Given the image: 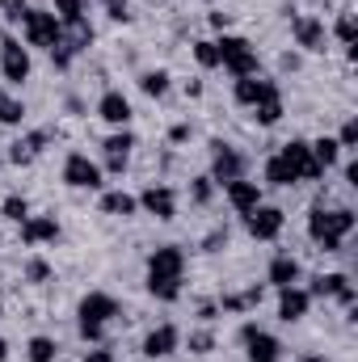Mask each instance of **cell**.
<instances>
[{"instance_id":"6da1fadb","label":"cell","mask_w":358,"mask_h":362,"mask_svg":"<svg viewBox=\"0 0 358 362\" xmlns=\"http://www.w3.org/2000/svg\"><path fill=\"white\" fill-rule=\"evenodd\" d=\"M181 270H185V253H181L178 245H161L148 257V291L161 303H173L181 295Z\"/></svg>"},{"instance_id":"7a4b0ae2","label":"cell","mask_w":358,"mask_h":362,"mask_svg":"<svg viewBox=\"0 0 358 362\" xmlns=\"http://www.w3.org/2000/svg\"><path fill=\"white\" fill-rule=\"evenodd\" d=\"M354 211L350 206H333V211H325V206H312L308 211V236L316 240V245H325V253H337L342 249V240L354 232Z\"/></svg>"},{"instance_id":"3957f363","label":"cell","mask_w":358,"mask_h":362,"mask_svg":"<svg viewBox=\"0 0 358 362\" xmlns=\"http://www.w3.org/2000/svg\"><path fill=\"white\" fill-rule=\"evenodd\" d=\"M110 316H118V299L114 295H105V291H89L85 299H81V308H76V329H81V337L97 346L101 337H105V320Z\"/></svg>"},{"instance_id":"277c9868","label":"cell","mask_w":358,"mask_h":362,"mask_svg":"<svg viewBox=\"0 0 358 362\" xmlns=\"http://www.w3.org/2000/svg\"><path fill=\"white\" fill-rule=\"evenodd\" d=\"M215 47H219V68H228L236 81H241V76H262V59H258V51H253L249 38H241V34H224Z\"/></svg>"},{"instance_id":"5b68a950","label":"cell","mask_w":358,"mask_h":362,"mask_svg":"<svg viewBox=\"0 0 358 362\" xmlns=\"http://www.w3.org/2000/svg\"><path fill=\"white\" fill-rule=\"evenodd\" d=\"M21 34H25V47H38V51H55L64 42V25L51 8H34L21 17Z\"/></svg>"},{"instance_id":"8992f818","label":"cell","mask_w":358,"mask_h":362,"mask_svg":"<svg viewBox=\"0 0 358 362\" xmlns=\"http://www.w3.org/2000/svg\"><path fill=\"white\" fill-rule=\"evenodd\" d=\"M245 169H249V160H245L232 144L211 139V181H215V185H228V181L245 177Z\"/></svg>"},{"instance_id":"52a82bcc","label":"cell","mask_w":358,"mask_h":362,"mask_svg":"<svg viewBox=\"0 0 358 362\" xmlns=\"http://www.w3.org/2000/svg\"><path fill=\"white\" fill-rule=\"evenodd\" d=\"M0 72L8 85H25L30 81V51L17 42V38H0Z\"/></svg>"},{"instance_id":"ba28073f","label":"cell","mask_w":358,"mask_h":362,"mask_svg":"<svg viewBox=\"0 0 358 362\" xmlns=\"http://www.w3.org/2000/svg\"><path fill=\"white\" fill-rule=\"evenodd\" d=\"M291 34H295V47H304V51H312V55H321L325 42H329L325 21L312 17V13H295V17H291Z\"/></svg>"},{"instance_id":"9c48e42d","label":"cell","mask_w":358,"mask_h":362,"mask_svg":"<svg viewBox=\"0 0 358 362\" xmlns=\"http://www.w3.org/2000/svg\"><path fill=\"white\" fill-rule=\"evenodd\" d=\"M287 165H291V173L299 181H316L325 177V169L312 160V148H308V139H291V144H282V152H278Z\"/></svg>"},{"instance_id":"30bf717a","label":"cell","mask_w":358,"mask_h":362,"mask_svg":"<svg viewBox=\"0 0 358 362\" xmlns=\"http://www.w3.org/2000/svg\"><path fill=\"white\" fill-rule=\"evenodd\" d=\"M241 341L249 346V362H278L282 358V341L274 333H262L258 325H245L241 329Z\"/></svg>"},{"instance_id":"8fae6325","label":"cell","mask_w":358,"mask_h":362,"mask_svg":"<svg viewBox=\"0 0 358 362\" xmlns=\"http://www.w3.org/2000/svg\"><path fill=\"white\" fill-rule=\"evenodd\" d=\"M64 181H68L72 189H97V185H101V169L93 165L85 152H72V156L64 160Z\"/></svg>"},{"instance_id":"7c38bea8","label":"cell","mask_w":358,"mask_h":362,"mask_svg":"<svg viewBox=\"0 0 358 362\" xmlns=\"http://www.w3.org/2000/svg\"><path fill=\"white\" fill-rule=\"evenodd\" d=\"M245 228H249L253 240H274V236L282 232V211L262 202V206H253V211L245 215Z\"/></svg>"},{"instance_id":"4fadbf2b","label":"cell","mask_w":358,"mask_h":362,"mask_svg":"<svg viewBox=\"0 0 358 362\" xmlns=\"http://www.w3.org/2000/svg\"><path fill=\"white\" fill-rule=\"evenodd\" d=\"M139 206L148 211V215H156V219H178V194L169 189V185H148L144 194H139Z\"/></svg>"},{"instance_id":"5bb4252c","label":"cell","mask_w":358,"mask_h":362,"mask_svg":"<svg viewBox=\"0 0 358 362\" xmlns=\"http://www.w3.org/2000/svg\"><path fill=\"white\" fill-rule=\"evenodd\" d=\"M131 148H135V135H131L127 127H118L114 135H105V144H101V152H105V169H110V173H122Z\"/></svg>"},{"instance_id":"9a60e30c","label":"cell","mask_w":358,"mask_h":362,"mask_svg":"<svg viewBox=\"0 0 358 362\" xmlns=\"http://www.w3.org/2000/svg\"><path fill=\"white\" fill-rule=\"evenodd\" d=\"M308 295H312V299H316V295H321V299H337V303H346V308L354 303V286H350L346 274H321Z\"/></svg>"},{"instance_id":"2e32d148","label":"cell","mask_w":358,"mask_h":362,"mask_svg":"<svg viewBox=\"0 0 358 362\" xmlns=\"http://www.w3.org/2000/svg\"><path fill=\"white\" fill-rule=\"evenodd\" d=\"M308 308H312V295H308L304 286H282V291H278V320L295 325V320L308 316Z\"/></svg>"},{"instance_id":"e0dca14e","label":"cell","mask_w":358,"mask_h":362,"mask_svg":"<svg viewBox=\"0 0 358 362\" xmlns=\"http://www.w3.org/2000/svg\"><path fill=\"white\" fill-rule=\"evenodd\" d=\"M270 97H282V93H278V85L266 81V76H241V81H236V101L249 105V110L262 105V101H270Z\"/></svg>"},{"instance_id":"ac0fdd59","label":"cell","mask_w":358,"mask_h":362,"mask_svg":"<svg viewBox=\"0 0 358 362\" xmlns=\"http://www.w3.org/2000/svg\"><path fill=\"white\" fill-rule=\"evenodd\" d=\"M224 194H228V202H232V211H241V215H249L253 206H262V185L249 177H236L224 185Z\"/></svg>"},{"instance_id":"d6986e66","label":"cell","mask_w":358,"mask_h":362,"mask_svg":"<svg viewBox=\"0 0 358 362\" xmlns=\"http://www.w3.org/2000/svg\"><path fill=\"white\" fill-rule=\"evenodd\" d=\"M97 118H105L110 127H127V122H131V101L118 89H105L97 97Z\"/></svg>"},{"instance_id":"ffe728a7","label":"cell","mask_w":358,"mask_h":362,"mask_svg":"<svg viewBox=\"0 0 358 362\" xmlns=\"http://www.w3.org/2000/svg\"><path fill=\"white\" fill-rule=\"evenodd\" d=\"M178 346H181L178 325H161V329H152V333L144 337V358H169Z\"/></svg>"},{"instance_id":"44dd1931","label":"cell","mask_w":358,"mask_h":362,"mask_svg":"<svg viewBox=\"0 0 358 362\" xmlns=\"http://www.w3.org/2000/svg\"><path fill=\"white\" fill-rule=\"evenodd\" d=\"M21 240H25V245L59 240V223H55V215H30V219L21 223Z\"/></svg>"},{"instance_id":"7402d4cb","label":"cell","mask_w":358,"mask_h":362,"mask_svg":"<svg viewBox=\"0 0 358 362\" xmlns=\"http://www.w3.org/2000/svg\"><path fill=\"white\" fill-rule=\"evenodd\" d=\"M139 211V198L127 194V189H105L101 194V215H114V219H131Z\"/></svg>"},{"instance_id":"603a6c76","label":"cell","mask_w":358,"mask_h":362,"mask_svg":"<svg viewBox=\"0 0 358 362\" xmlns=\"http://www.w3.org/2000/svg\"><path fill=\"white\" fill-rule=\"evenodd\" d=\"M266 278L278 286V291H282V286H295V282H299V262H295L291 253H278V257L270 262Z\"/></svg>"},{"instance_id":"cb8c5ba5","label":"cell","mask_w":358,"mask_h":362,"mask_svg":"<svg viewBox=\"0 0 358 362\" xmlns=\"http://www.w3.org/2000/svg\"><path fill=\"white\" fill-rule=\"evenodd\" d=\"M51 13L59 17V25H76V21H85L89 0H55V8H51Z\"/></svg>"},{"instance_id":"d4e9b609","label":"cell","mask_w":358,"mask_h":362,"mask_svg":"<svg viewBox=\"0 0 358 362\" xmlns=\"http://www.w3.org/2000/svg\"><path fill=\"white\" fill-rule=\"evenodd\" d=\"M258 303H262V286H249L245 295H224V299H219L224 312H249V308H258Z\"/></svg>"},{"instance_id":"484cf974","label":"cell","mask_w":358,"mask_h":362,"mask_svg":"<svg viewBox=\"0 0 358 362\" xmlns=\"http://www.w3.org/2000/svg\"><path fill=\"white\" fill-rule=\"evenodd\" d=\"M266 181L270 185H278V189H282V185H295V173H291V165H287V160H282V156H278V152H274V156H270L266 160Z\"/></svg>"},{"instance_id":"4316f807","label":"cell","mask_w":358,"mask_h":362,"mask_svg":"<svg viewBox=\"0 0 358 362\" xmlns=\"http://www.w3.org/2000/svg\"><path fill=\"white\" fill-rule=\"evenodd\" d=\"M308 148H312V160H316L321 169H333V165H337V156H342L337 139H316V144H308Z\"/></svg>"},{"instance_id":"83f0119b","label":"cell","mask_w":358,"mask_h":362,"mask_svg":"<svg viewBox=\"0 0 358 362\" xmlns=\"http://www.w3.org/2000/svg\"><path fill=\"white\" fill-rule=\"evenodd\" d=\"M55 354H59V346L51 337H30L25 341V358L30 362H55Z\"/></svg>"},{"instance_id":"f1b7e54d","label":"cell","mask_w":358,"mask_h":362,"mask_svg":"<svg viewBox=\"0 0 358 362\" xmlns=\"http://www.w3.org/2000/svg\"><path fill=\"white\" fill-rule=\"evenodd\" d=\"M253 118H258V127H278L282 122V97H270L262 105H253Z\"/></svg>"},{"instance_id":"f546056e","label":"cell","mask_w":358,"mask_h":362,"mask_svg":"<svg viewBox=\"0 0 358 362\" xmlns=\"http://www.w3.org/2000/svg\"><path fill=\"white\" fill-rule=\"evenodd\" d=\"M0 215L13 219V223H25V219H30V202H25L21 194H8V198L0 202Z\"/></svg>"},{"instance_id":"4dcf8cb0","label":"cell","mask_w":358,"mask_h":362,"mask_svg":"<svg viewBox=\"0 0 358 362\" xmlns=\"http://www.w3.org/2000/svg\"><path fill=\"white\" fill-rule=\"evenodd\" d=\"M139 89L148 93V97H165V93H169V72H165V68L144 72V76H139Z\"/></svg>"},{"instance_id":"1f68e13d","label":"cell","mask_w":358,"mask_h":362,"mask_svg":"<svg viewBox=\"0 0 358 362\" xmlns=\"http://www.w3.org/2000/svg\"><path fill=\"white\" fill-rule=\"evenodd\" d=\"M0 122L4 127H21L25 122V105L17 97H0Z\"/></svg>"},{"instance_id":"d6a6232c","label":"cell","mask_w":358,"mask_h":362,"mask_svg":"<svg viewBox=\"0 0 358 362\" xmlns=\"http://www.w3.org/2000/svg\"><path fill=\"white\" fill-rule=\"evenodd\" d=\"M194 59H198L202 68H219V47H215L211 38H198V42H194Z\"/></svg>"},{"instance_id":"836d02e7","label":"cell","mask_w":358,"mask_h":362,"mask_svg":"<svg viewBox=\"0 0 358 362\" xmlns=\"http://www.w3.org/2000/svg\"><path fill=\"white\" fill-rule=\"evenodd\" d=\"M333 34H337V42L354 47V38H358V21H354V13H342V17H337V25H333Z\"/></svg>"},{"instance_id":"e575fe53","label":"cell","mask_w":358,"mask_h":362,"mask_svg":"<svg viewBox=\"0 0 358 362\" xmlns=\"http://www.w3.org/2000/svg\"><path fill=\"white\" fill-rule=\"evenodd\" d=\"M190 198H194L198 206H207V202L215 198V181H211V177H194V181H190Z\"/></svg>"},{"instance_id":"d590c367","label":"cell","mask_w":358,"mask_h":362,"mask_svg":"<svg viewBox=\"0 0 358 362\" xmlns=\"http://www.w3.org/2000/svg\"><path fill=\"white\" fill-rule=\"evenodd\" d=\"M211 350H215V333H211V329L190 333V354H211Z\"/></svg>"},{"instance_id":"8d00e7d4","label":"cell","mask_w":358,"mask_h":362,"mask_svg":"<svg viewBox=\"0 0 358 362\" xmlns=\"http://www.w3.org/2000/svg\"><path fill=\"white\" fill-rule=\"evenodd\" d=\"M0 13H4V21H17L21 25V17L30 13V0H0Z\"/></svg>"},{"instance_id":"74e56055","label":"cell","mask_w":358,"mask_h":362,"mask_svg":"<svg viewBox=\"0 0 358 362\" xmlns=\"http://www.w3.org/2000/svg\"><path fill=\"white\" fill-rule=\"evenodd\" d=\"M25 278H30V282H47V278H51V266H47L42 257H30V266H25Z\"/></svg>"},{"instance_id":"f35d334b","label":"cell","mask_w":358,"mask_h":362,"mask_svg":"<svg viewBox=\"0 0 358 362\" xmlns=\"http://www.w3.org/2000/svg\"><path fill=\"white\" fill-rule=\"evenodd\" d=\"M21 144H25V148H30V152H34V156H38V152H42V148H47V144H51V131H30V135H25V139H21Z\"/></svg>"},{"instance_id":"ab89813d","label":"cell","mask_w":358,"mask_h":362,"mask_svg":"<svg viewBox=\"0 0 358 362\" xmlns=\"http://www.w3.org/2000/svg\"><path fill=\"white\" fill-rule=\"evenodd\" d=\"M354 144H358V122H354V118H350V122L342 127V135H337V148H346V152H350Z\"/></svg>"},{"instance_id":"60d3db41","label":"cell","mask_w":358,"mask_h":362,"mask_svg":"<svg viewBox=\"0 0 358 362\" xmlns=\"http://www.w3.org/2000/svg\"><path fill=\"white\" fill-rule=\"evenodd\" d=\"M8 160H13V165H30V160H34V152H30V148H25L21 139H17V144L8 148Z\"/></svg>"},{"instance_id":"b9f144b4","label":"cell","mask_w":358,"mask_h":362,"mask_svg":"<svg viewBox=\"0 0 358 362\" xmlns=\"http://www.w3.org/2000/svg\"><path fill=\"white\" fill-rule=\"evenodd\" d=\"M219 245H228V228H215V232H211V236L202 240V253H215Z\"/></svg>"},{"instance_id":"7bdbcfd3","label":"cell","mask_w":358,"mask_h":362,"mask_svg":"<svg viewBox=\"0 0 358 362\" xmlns=\"http://www.w3.org/2000/svg\"><path fill=\"white\" fill-rule=\"evenodd\" d=\"M105 13H110L114 21H131V8H127V0H105Z\"/></svg>"},{"instance_id":"ee69618b","label":"cell","mask_w":358,"mask_h":362,"mask_svg":"<svg viewBox=\"0 0 358 362\" xmlns=\"http://www.w3.org/2000/svg\"><path fill=\"white\" fill-rule=\"evenodd\" d=\"M190 135H194V131H190V122H178V127L169 131V139H173V144H185Z\"/></svg>"},{"instance_id":"f6af8a7d","label":"cell","mask_w":358,"mask_h":362,"mask_svg":"<svg viewBox=\"0 0 358 362\" xmlns=\"http://www.w3.org/2000/svg\"><path fill=\"white\" fill-rule=\"evenodd\" d=\"M85 362H114V354H110V350H89Z\"/></svg>"},{"instance_id":"bcb514c9","label":"cell","mask_w":358,"mask_h":362,"mask_svg":"<svg viewBox=\"0 0 358 362\" xmlns=\"http://www.w3.org/2000/svg\"><path fill=\"white\" fill-rule=\"evenodd\" d=\"M207 21H211V30H228V13H211Z\"/></svg>"},{"instance_id":"7dc6e473","label":"cell","mask_w":358,"mask_h":362,"mask_svg":"<svg viewBox=\"0 0 358 362\" xmlns=\"http://www.w3.org/2000/svg\"><path fill=\"white\" fill-rule=\"evenodd\" d=\"M185 97H202V81H185Z\"/></svg>"},{"instance_id":"c3c4849f","label":"cell","mask_w":358,"mask_h":362,"mask_svg":"<svg viewBox=\"0 0 358 362\" xmlns=\"http://www.w3.org/2000/svg\"><path fill=\"white\" fill-rule=\"evenodd\" d=\"M198 320H215V303H202L198 308Z\"/></svg>"},{"instance_id":"681fc988","label":"cell","mask_w":358,"mask_h":362,"mask_svg":"<svg viewBox=\"0 0 358 362\" xmlns=\"http://www.w3.org/2000/svg\"><path fill=\"white\" fill-rule=\"evenodd\" d=\"M346 181H350V185H358V165H354V160L346 165Z\"/></svg>"},{"instance_id":"f907efd6","label":"cell","mask_w":358,"mask_h":362,"mask_svg":"<svg viewBox=\"0 0 358 362\" xmlns=\"http://www.w3.org/2000/svg\"><path fill=\"white\" fill-rule=\"evenodd\" d=\"M8 358V341H4V337H0V362Z\"/></svg>"},{"instance_id":"816d5d0a","label":"cell","mask_w":358,"mask_h":362,"mask_svg":"<svg viewBox=\"0 0 358 362\" xmlns=\"http://www.w3.org/2000/svg\"><path fill=\"white\" fill-rule=\"evenodd\" d=\"M299 362H325V358L321 354H308V358H299Z\"/></svg>"},{"instance_id":"f5cc1de1","label":"cell","mask_w":358,"mask_h":362,"mask_svg":"<svg viewBox=\"0 0 358 362\" xmlns=\"http://www.w3.org/2000/svg\"><path fill=\"white\" fill-rule=\"evenodd\" d=\"M0 312H4V303H0Z\"/></svg>"},{"instance_id":"db71d44e","label":"cell","mask_w":358,"mask_h":362,"mask_svg":"<svg viewBox=\"0 0 358 362\" xmlns=\"http://www.w3.org/2000/svg\"><path fill=\"white\" fill-rule=\"evenodd\" d=\"M0 97H4V93H0Z\"/></svg>"}]
</instances>
